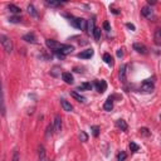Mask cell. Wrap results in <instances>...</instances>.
I'll list each match as a JSON object with an SVG mask.
<instances>
[{
    "label": "cell",
    "mask_w": 161,
    "mask_h": 161,
    "mask_svg": "<svg viewBox=\"0 0 161 161\" xmlns=\"http://www.w3.org/2000/svg\"><path fill=\"white\" fill-rule=\"evenodd\" d=\"M0 44L4 47L6 53H11L13 52V42L9 37L4 35V34H0Z\"/></svg>",
    "instance_id": "6da1fadb"
},
{
    "label": "cell",
    "mask_w": 161,
    "mask_h": 161,
    "mask_svg": "<svg viewBox=\"0 0 161 161\" xmlns=\"http://www.w3.org/2000/svg\"><path fill=\"white\" fill-rule=\"evenodd\" d=\"M74 50V47L73 45H69V44H61V48H59L57 52L62 53L63 56H67V54L72 53Z\"/></svg>",
    "instance_id": "7a4b0ae2"
},
{
    "label": "cell",
    "mask_w": 161,
    "mask_h": 161,
    "mask_svg": "<svg viewBox=\"0 0 161 161\" xmlns=\"http://www.w3.org/2000/svg\"><path fill=\"white\" fill-rule=\"evenodd\" d=\"M141 90L143 92H147V93H150L154 91V83L151 82V79H146V80H143L142 84H141Z\"/></svg>",
    "instance_id": "3957f363"
},
{
    "label": "cell",
    "mask_w": 161,
    "mask_h": 161,
    "mask_svg": "<svg viewBox=\"0 0 161 161\" xmlns=\"http://www.w3.org/2000/svg\"><path fill=\"white\" fill-rule=\"evenodd\" d=\"M95 87H96V90L98 93H103L106 90H107V83H106V80H96Z\"/></svg>",
    "instance_id": "277c9868"
},
{
    "label": "cell",
    "mask_w": 161,
    "mask_h": 161,
    "mask_svg": "<svg viewBox=\"0 0 161 161\" xmlns=\"http://www.w3.org/2000/svg\"><path fill=\"white\" fill-rule=\"evenodd\" d=\"M6 108H5V102H4V95H3V88H1V82H0V113L5 116Z\"/></svg>",
    "instance_id": "5b68a950"
},
{
    "label": "cell",
    "mask_w": 161,
    "mask_h": 161,
    "mask_svg": "<svg viewBox=\"0 0 161 161\" xmlns=\"http://www.w3.org/2000/svg\"><path fill=\"white\" fill-rule=\"evenodd\" d=\"M93 49H86V50H82L80 53L77 54V57L80 59H90L91 57H93Z\"/></svg>",
    "instance_id": "8992f818"
},
{
    "label": "cell",
    "mask_w": 161,
    "mask_h": 161,
    "mask_svg": "<svg viewBox=\"0 0 161 161\" xmlns=\"http://www.w3.org/2000/svg\"><path fill=\"white\" fill-rule=\"evenodd\" d=\"M45 44H47L48 48L53 49V50H58L59 48H61V43H58V42L53 40V39H47L45 40Z\"/></svg>",
    "instance_id": "52a82bcc"
},
{
    "label": "cell",
    "mask_w": 161,
    "mask_h": 161,
    "mask_svg": "<svg viewBox=\"0 0 161 161\" xmlns=\"http://www.w3.org/2000/svg\"><path fill=\"white\" fill-rule=\"evenodd\" d=\"M133 49L136 50L137 53H140V54H147V48L143 44H141V43H135L133 44Z\"/></svg>",
    "instance_id": "ba28073f"
},
{
    "label": "cell",
    "mask_w": 161,
    "mask_h": 161,
    "mask_svg": "<svg viewBox=\"0 0 161 161\" xmlns=\"http://www.w3.org/2000/svg\"><path fill=\"white\" fill-rule=\"evenodd\" d=\"M53 129L56 130V132H61V130H62V118H61V116H59V115H57L56 118H54Z\"/></svg>",
    "instance_id": "9c48e42d"
},
{
    "label": "cell",
    "mask_w": 161,
    "mask_h": 161,
    "mask_svg": "<svg viewBox=\"0 0 161 161\" xmlns=\"http://www.w3.org/2000/svg\"><path fill=\"white\" fill-rule=\"evenodd\" d=\"M62 79L64 80L67 84H72V83L74 82L73 76H72L71 73H68V72H64V73H62Z\"/></svg>",
    "instance_id": "30bf717a"
},
{
    "label": "cell",
    "mask_w": 161,
    "mask_h": 161,
    "mask_svg": "<svg viewBox=\"0 0 161 161\" xmlns=\"http://www.w3.org/2000/svg\"><path fill=\"white\" fill-rule=\"evenodd\" d=\"M61 105H62L63 109H64V111H67V112H72V109H73V106H72V105L68 102V101L64 100V98L61 100Z\"/></svg>",
    "instance_id": "8fae6325"
},
{
    "label": "cell",
    "mask_w": 161,
    "mask_h": 161,
    "mask_svg": "<svg viewBox=\"0 0 161 161\" xmlns=\"http://www.w3.org/2000/svg\"><path fill=\"white\" fill-rule=\"evenodd\" d=\"M141 14L145 16V18L151 19L152 18V9H151V8H149V6H143L142 9H141Z\"/></svg>",
    "instance_id": "7c38bea8"
},
{
    "label": "cell",
    "mask_w": 161,
    "mask_h": 161,
    "mask_svg": "<svg viewBox=\"0 0 161 161\" xmlns=\"http://www.w3.org/2000/svg\"><path fill=\"white\" fill-rule=\"evenodd\" d=\"M38 155H39V161H47V155H45V149L43 145L38 147Z\"/></svg>",
    "instance_id": "4fadbf2b"
},
{
    "label": "cell",
    "mask_w": 161,
    "mask_h": 161,
    "mask_svg": "<svg viewBox=\"0 0 161 161\" xmlns=\"http://www.w3.org/2000/svg\"><path fill=\"white\" fill-rule=\"evenodd\" d=\"M23 39L25 40V42H28V43H37V38H35V35L33 34V33H28V34H25L24 37H23Z\"/></svg>",
    "instance_id": "5bb4252c"
},
{
    "label": "cell",
    "mask_w": 161,
    "mask_h": 161,
    "mask_svg": "<svg viewBox=\"0 0 161 161\" xmlns=\"http://www.w3.org/2000/svg\"><path fill=\"white\" fill-rule=\"evenodd\" d=\"M95 20L93 19H90L87 20V28H86V32L88 33V34H92L93 30H95Z\"/></svg>",
    "instance_id": "9a60e30c"
},
{
    "label": "cell",
    "mask_w": 161,
    "mask_h": 161,
    "mask_svg": "<svg viewBox=\"0 0 161 161\" xmlns=\"http://www.w3.org/2000/svg\"><path fill=\"white\" fill-rule=\"evenodd\" d=\"M103 108L106 111H111L113 108V97H108L107 101H106L105 105H103Z\"/></svg>",
    "instance_id": "2e32d148"
},
{
    "label": "cell",
    "mask_w": 161,
    "mask_h": 161,
    "mask_svg": "<svg viewBox=\"0 0 161 161\" xmlns=\"http://www.w3.org/2000/svg\"><path fill=\"white\" fill-rule=\"evenodd\" d=\"M71 96L73 97V98H76V100H77L78 102H82V103H84V102H86V97H83L82 95H79V93H77L76 91L71 92Z\"/></svg>",
    "instance_id": "e0dca14e"
},
{
    "label": "cell",
    "mask_w": 161,
    "mask_h": 161,
    "mask_svg": "<svg viewBox=\"0 0 161 161\" xmlns=\"http://www.w3.org/2000/svg\"><path fill=\"white\" fill-rule=\"evenodd\" d=\"M126 73H127V66L124 64L120 68V79L122 82H126Z\"/></svg>",
    "instance_id": "ac0fdd59"
},
{
    "label": "cell",
    "mask_w": 161,
    "mask_h": 161,
    "mask_svg": "<svg viewBox=\"0 0 161 161\" xmlns=\"http://www.w3.org/2000/svg\"><path fill=\"white\" fill-rule=\"evenodd\" d=\"M116 126L118 127V129H121V131H126L127 127H129L125 120H117L116 121Z\"/></svg>",
    "instance_id": "d6986e66"
},
{
    "label": "cell",
    "mask_w": 161,
    "mask_h": 161,
    "mask_svg": "<svg viewBox=\"0 0 161 161\" xmlns=\"http://www.w3.org/2000/svg\"><path fill=\"white\" fill-rule=\"evenodd\" d=\"M8 10H9L10 13H13V14H20V8H18L16 5H14V4H9L8 5Z\"/></svg>",
    "instance_id": "ffe728a7"
},
{
    "label": "cell",
    "mask_w": 161,
    "mask_h": 161,
    "mask_svg": "<svg viewBox=\"0 0 161 161\" xmlns=\"http://www.w3.org/2000/svg\"><path fill=\"white\" fill-rule=\"evenodd\" d=\"M103 61H105L106 64H108V66H113V58L111 57V54L105 53V54H103Z\"/></svg>",
    "instance_id": "44dd1931"
},
{
    "label": "cell",
    "mask_w": 161,
    "mask_h": 161,
    "mask_svg": "<svg viewBox=\"0 0 161 161\" xmlns=\"http://www.w3.org/2000/svg\"><path fill=\"white\" fill-rule=\"evenodd\" d=\"M91 88H92V84L86 82V83H82L80 86H78L77 87V91H90Z\"/></svg>",
    "instance_id": "7402d4cb"
},
{
    "label": "cell",
    "mask_w": 161,
    "mask_h": 161,
    "mask_svg": "<svg viewBox=\"0 0 161 161\" xmlns=\"http://www.w3.org/2000/svg\"><path fill=\"white\" fill-rule=\"evenodd\" d=\"M77 24H78V28H79V29H82V30H86V28H87V20L77 18Z\"/></svg>",
    "instance_id": "603a6c76"
},
{
    "label": "cell",
    "mask_w": 161,
    "mask_h": 161,
    "mask_svg": "<svg viewBox=\"0 0 161 161\" xmlns=\"http://www.w3.org/2000/svg\"><path fill=\"white\" fill-rule=\"evenodd\" d=\"M155 43L157 45L161 44V29H156L155 32Z\"/></svg>",
    "instance_id": "cb8c5ba5"
},
{
    "label": "cell",
    "mask_w": 161,
    "mask_h": 161,
    "mask_svg": "<svg viewBox=\"0 0 161 161\" xmlns=\"http://www.w3.org/2000/svg\"><path fill=\"white\" fill-rule=\"evenodd\" d=\"M93 37H95L96 40H100L101 39V29L100 28H95V30H93Z\"/></svg>",
    "instance_id": "d4e9b609"
},
{
    "label": "cell",
    "mask_w": 161,
    "mask_h": 161,
    "mask_svg": "<svg viewBox=\"0 0 161 161\" xmlns=\"http://www.w3.org/2000/svg\"><path fill=\"white\" fill-rule=\"evenodd\" d=\"M28 11H29V14L30 15H33V16H38V13H37V10H35V8L32 5H28Z\"/></svg>",
    "instance_id": "484cf974"
},
{
    "label": "cell",
    "mask_w": 161,
    "mask_h": 161,
    "mask_svg": "<svg viewBox=\"0 0 161 161\" xmlns=\"http://www.w3.org/2000/svg\"><path fill=\"white\" fill-rule=\"evenodd\" d=\"M47 5H49V6H59L61 5V1H54V0H47L45 1Z\"/></svg>",
    "instance_id": "4316f807"
},
{
    "label": "cell",
    "mask_w": 161,
    "mask_h": 161,
    "mask_svg": "<svg viewBox=\"0 0 161 161\" xmlns=\"http://www.w3.org/2000/svg\"><path fill=\"white\" fill-rule=\"evenodd\" d=\"M91 130H92V133H93V136L95 137H97L100 135V127L98 126H92Z\"/></svg>",
    "instance_id": "83f0119b"
},
{
    "label": "cell",
    "mask_w": 161,
    "mask_h": 161,
    "mask_svg": "<svg viewBox=\"0 0 161 161\" xmlns=\"http://www.w3.org/2000/svg\"><path fill=\"white\" fill-rule=\"evenodd\" d=\"M130 149H131V151H132V152H137V151L140 150V147H138V145H136L135 142H131V143H130Z\"/></svg>",
    "instance_id": "f1b7e54d"
},
{
    "label": "cell",
    "mask_w": 161,
    "mask_h": 161,
    "mask_svg": "<svg viewBox=\"0 0 161 161\" xmlns=\"http://www.w3.org/2000/svg\"><path fill=\"white\" fill-rule=\"evenodd\" d=\"M79 138H80V141L86 142L87 140H88V136H87V133L84 132V131H80V133H79Z\"/></svg>",
    "instance_id": "f546056e"
},
{
    "label": "cell",
    "mask_w": 161,
    "mask_h": 161,
    "mask_svg": "<svg viewBox=\"0 0 161 161\" xmlns=\"http://www.w3.org/2000/svg\"><path fill=\"white\" fill-rule=\"evenodd\" d=\"M68 19H69V23L73 25L74 28H78V24H77V18H73V16H68Z\"/></svg>",
    "instance_id": "4dcf8cb0"
},
{
    "label": "cell",
    "mask_w": 161,
    "mask_h": 161,
    "mask_svg": "<svg viewBox=\"0 0 161 161\" xmlns=\"http://www.w3.org/2000/svg\"><path fill=\"white\" fill-rule=\"evenodd\" d=\"M126 156H127L126 152H125V151H121L120 154L117 155V160H118V161H124V160L126 159Z\"/></svg>",
    "instance_id": "1f68e13d"
},
{
    "label": "cell",
    "mask_w": 161,
    "mask_h": 161,
    "mask_svg": "<svg viewBox=\"0 0 161 161\" xmlns=\"http://www.w3.org/2000/svg\"><path fill=\"white\" fill-rule=\"evenodd\" d=\"M9 22L10 23H20L22 22V18H19V16H11V18H9Z\"/></svg>",
    "instance_id": "d6a6232c"
},
{
    "label": "cell",
    "mask_w": 161,
    "mask_h": 161,
    "mask_svg": "<svg viewBox=\"0 0 161 161\" xmlns=\"http://www.w3.org/2000/svg\"><path fill=\"white\" fill-rule=\"evenodd\" d=\"M140 133L141 135H143V136H150V131H149V129H140Z\"/></svg>",
    "instance_id": "836d02e7"
},
{
    "label": "cell",
    "mask_w": 161,
    "mask_h": 161,
    "mask_svg": "<svg viewBox=\"0 0 161 161\" xmlns=\"http://www.w3.org/2000/svg\"><path fill=\"white\" fill-rule=\"evenodd\" d=\"M52 131H53V125H49L48 127H47V135H45V136L47 137H49V135H50V136H52Z\"/></svg>",
    "instance_id": "e575fe53"
},
{
    "label": "cell",
    "mask_w": 161,
    "mask_h": 161,
    "mask_svg": "<svg viewBox=\"0 0 161 161\" xmlns=\"http://www.w3.org/2000/svg\"><path fill=\"white\" fill-rule=\"evenodd\" d=\"M11 161H20V156H19V152L18 151H14V155H13Z\"/></svg>",
    "instance_id": "d590c367"
},
{
    "label": "cell",
    "mask_w": 161,
    "mask_h": 161,
    "mask_svg": "<svg viewBox=\"0 0 161 161\" xmlns=\"http://www.w3.org/2000/svg\"><path fill=\"white\" fill-rule=\"evenodd\" d=\"M103 29H105V30L107 32V33L111 32V27H109V23H108V22H105V23H103Z\"/></svg>",
    "instance_id": "8d00e7d4"
},
{
    "label": "cell",
    "mask_w": 161,
    "mask_h": 161,
    "mask_svg": "<svg viewBox=\"0 0 161 161\" xmlns=\"http://www.w3.org/2000/svg\"><path fill=\"white\" fill-rule=\"evenodd\" d=\"M126 27L129 28V29H131V30H135V25H133V24H131V23H127V24H126Z\"/></svg>",
    "instance_id": "74e56055"
},
{
    "label": "cell",
    "mask_w": 161,
    "mask_h": 161,
    "mask_svg": "<svg viewBox=\"0 0 161 161\" xmlns=\"http://www.w3.org/2000/svg\"><path fill=\"white\" fill-rule=\"evenodd\" d=\"M122 56H124V50H122V49H118V50H117V57H122Z\"/></svg>",
    "instance_id": "f35d334b"
},
{
    "label": "cell",
    "mask_w": 161,
    "mask_h": 161,
    "mask_svg": "<svg viewBox=\"0 0 161 161\" xmlns=\"http://www.w3.org/2000/svg\"><path fill=\"white\" fill-rule=\"evenodd\" d=\"M149 4L150 5H154V4H156V1H151V0H149Z\"/></svg>",
    "instance_id": "ab89813d"
}]
</instances>
